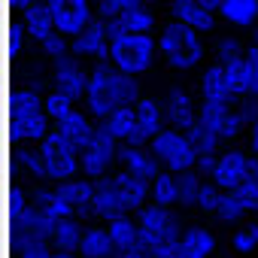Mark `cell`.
<instances>
[{"instance_id": "46", "label": "cell", "mask_w": 258, "mask_h": 258, "mask_svg": "<svg viewBox=\"0 0 258 258\" xmlns=\"http://www.w3.org/2000/svg\"><path fill=\"white\" fill-rule=\"evenodd\" d=\"M52 258H82L79 252H73V249H55L52 252Z\"/></svg>"}, {"instance_id": "40", "label": "cell", "mask_w": 258, "mask_h": 258, "mask_svg": "<svg viewBox=\"0 0 258 258\" xmlns=\"http://www.w3.org/2000/svg\"><path fill=\"white\" fill-rule=\"evenodd\" d=\"M127 7H134V0H94V16L103 19V22H112V19H118Z\"/></svg>"}, {"instance_id": "18", "label": "cell", "mask_w": 258, "mask_h": 258, "mask_svg": "<svg viewBox=\"0 0 258 258\" xmlns=\"http://www.w3.org/2000/svg\"><path fill=\"white\" fill-rule=\"evenodd\" d=\"M164 109H167V124L179 127V131H188V127L198 124V103L185 88H170L164 94Z\"/></svg>"}, {"instance_id": "41", "label": "cell", "mask_w": 258, "mask_h": 258, "mask_svg": "<svg viewBox=\"0 0 258 258\" xmlns=\"http://www.w3.org/2000/svg\"><path fill=\"white\" fill-rule=\"evenodd\" d=\"M246 49H243V43L237 40V37H219L216 40V58L219 61H225V58H234V55H243Z\"/></svg>"}, {"instance_id": "48", "label": "cell", "mask_w": 258, "mask_h": 258, "mask_svg": "<svg viewBox=\"0 0 258 258\" xmlns=\"http://www.w3.org/2000/svg\"><path fill=\"white\" fill-rule=\"evenodd\" d=\"M201 4H204V7H210L213 13H219V7H222V0H201Z\"/></svg>"}, {"instance_id": "19", "label": "cell", "mask_w": 258, "mask_h": 258, "mask_svg": "<svg viewBox=\"0 0 258 258\" xmlns=\"http://www.w3.org/2000/svg\"><path fill=\"white\" fill-rule=\"evenodd\" d=\"M155 25H158V19H155V13H152L149 4H134V7H127L118 19L106 22V28H109L112 37L115 34H152Z\"/></svg>"}, {"instance_id": "26", "label": "cell", "mask_w": 258, "mask_h": 258, "mask_svg": "<svg viewBox=\"0 0 258 258\" xmlns=\"http://www.w3.org/2000/svg\"><path fill=\"white\" fill-rule=\"evenodd\" d=\"M179 243H182V255H185V258H210V255L216 252V237H213V231L204 228V225L185 228L182 237H179Z\"/></svg>"}, {"instance_id": "15", "label": "cell", "mask_w": 258, "mask_h": 258, "mask_svg": "<svg viewBox=\"0 0 258 258\" xmlns=\"http://www.w3.org/2000/svg\"><path fill=\"white\" fill-rule=\"evenodd\" d=\"M201 97L213 100V103H237L240 100V94L234 91V85L225 73V64L219 58H216V64H210L201 73Z\"/></svg>"}, {"instance_id": "12", "label": "cell", "mask_w": 258, "mask_h": 258, "mask_svg": "<svg viewBox=\"0 0 258 258\" xmlns=\"http://www.w3.org/2000/svg\"><path fill=\"white\" fill-rule=\"evenodd\" d=\"M249 213H258V179H246V182H240L237 188L225 191L216 216H219L222 222H240V219L249 216Z\"/></svg>"}, {"instance_id": "35", "label": "cell", "mask_w": 258, "mask_h": 258, "mask_svg": "<svg viewBox=\"0 0 258 258\" xmlns=\"http://www.w3.org/2000/svg\"><path fill=\"white\" fill-rule=\"evenodd\" d=\"M73 109H76V100H73L70 94H64L61 88H52V91L46 94V112H49L52 121H61V118L70 115Z\"/></svg>"}, {"instance_id": "13", "label": "cell", "mask_w": 258, "mask_h": 258, "mask_svg": "<svg viewBox=\"0 0 258 258\" xmlns=\"http://www.w3.org/2000/svg\"><path fill=\"white\" fill-rule=\"evenodd\" d=\"M88 76H91V73H85V70H82V64L76 61V55H73V52H70V55H64V58H58V61H55V67H52V85H55V88H61L64 94H70L73 100H85Z\"/></svg>"}, {"instance_id": "3", "label": "cell", "mask_w": 258, "mask_h": 258, "mask_svg": "<svg viewBox=\"0 0 258 258\" xmlns=\"http://www.w3.org/2000/svg\"><path fill=\"white\" fill-rule=\"evenodd\" d=\"M55 121L46 112V97L37 88H19L13 97V131L16 140L40 143L43 137L52 134Z\"/></svg>"}, {"instance_id": "16", "label": "cell", "mask_w": 258, "mask_h": 258, "mask_svg": "<svg viewBox=\"0 0 258 258\" xmlns=\"http://www.w3.org/2000/svg\"><path fill=\"white\" fill-rule=\"evenodd\" d=\"M13 13L22 19V28H25V34H28L34 43H43L46 37H52V34L58 31L46 0H34V4H28V7H22V10H13Z\"/></svg>"}, {"instance_id": "6", "label": "cell", "mask_w": 258, "mask_h": 258, "mask_svg": "<svg viewBox=\"0 0 258 258\" xmlns=\"http://www.w3.org/2000/svg\"><path fill=\"white\" fill-rule=\"evenodd\" d=\"M149 149L155 152V158L173 170V173H182V170H191L198 164V149L191 143V137L185 131H179V127H164V131L149 143Z\"/></svg>"}, {"instance_id": "29", "label": "cell", "mask_w": 258, "mask_h": 258, "mask_svg": "<svg viewBox=\"0 0 258 258\" xmlns=\"http://www.w3.org/2000/svg\"><path fill=\"white\" fill-rule=\"evenodd\" d=\"M52 240L43 234H31V231H16L13 234V258H52L49 252Z\"/></svg>"}, {"instance_id": "44", "label": "cell", "mask_w": 258, "mask_h": 258, "mask_svg": "<svg viewBox=\"0 0 258 258\" xmlns=\"http://www.w3.org/2000/svg\"><path fill=\"white\" fill-rule=\"evenodd\" d=\"M249 149H252V155L258 158V121L249 124Z\"/></svg>"}, {"instance_id": "27", "label": "cell", "mask_w": 258, "mask_h": 258, "mask_svg": "<svg viewBox=\"0 0 258 258\" xmlns=\"http://www.w3.org/2000/svg\"><path fill=\"white\" fill-rule=\"evenodd\" d=\"M106 228H109V234H112V243H115V252H118V255H121V252H131V249H137V246H143V243H140V222H137V219H127V216L121 213V216L109 219Z\"/></svg>"}, {"instance_id": "1", "label": "cell", "mask_w": 258, "mask_h": 258, "mask_svg": "<svg viewBox=\"0 0 258 258\" xmlns=\"http://www.w3.org/2000/svg\"><path fill=\"white\" fill-rule=\"evenodd\" d=\"M88 73L91 76H88L85 106L97 121H103L118 106H134L143 97V88H140L137 76L118 70L112 61H94V67Z\"/></svg>"}, {"instance_id": "30", "label": "cell", "mask_w": 258, "mask_h": 258, "mask_svg": "<svg viewBox=\"0 0 258 258\" xmlns=\"http://www.w3.org/2000/svg\"><path fill=\"white\" fill-rule=\"evenodd\" d=\"M103 124H106V131L118 143H127V140L134 137V131H137V109L134 106H118V109H112L103 118Z\"/></svg>"}, {"instance_id": "5", "label": "cell", "mask_w": 258, "mask_h": 258, "mask_svg": "<svg viewBox=\"0 0 258 258\" xmlns=\"http://www.w3.org/2000/svg\"><path fill=\"white\" fill-rule=\"evenodd\" d=\"M137 222H140V243L152 252L158 249L161 243H170V240H179L182 237V219L170 210V207H161V204H149L137 213Z\"/></svg>"}, {"instance_id": "22", "label": "cell", "mask_w": 258, "mask_h": 258, "mask_svg": "<svg viewBox=\"0 0 258 258\" xmlns=\"http://www.w3.org/2000/svg\"><path fill=\"white\" fill-rule=\"evenodd\" d=\"M216 16L219 13L204 7L201 0H170V19H176V22H182V25L201 31V34L216 31Z\"/></svg>"}, {"instance_id": "10", "label": "cell", "mask_w": 258, "mask_h": 258, "mask_svg": "<svg viewBox=\"0 0 258 258\" xmlns=\"http://www.w3.org/2000/svg\"><path fill=\"white\" fill-rule=\"evenodd\" d=\"M134 109H137V131H134V137L127 140V143L149 146V143L164 131V127H167V109H164V100L143 94V97L134 103Z\"/></svg>"}, {"instance_id": "2", "label": "cell", "mask_w": 258, "mask_h": 258, "mask_svg": "<svg viewBox=\"0 0 258 258\" xmlns=\"http://www.w3.org/2000/svg\"><path fill=\"white\" fill-rule=\"evenodd\" d=\"M158 55L173 67V70H195L204 55H207V46H204V37L201 31L170 19L161 34H158Z\"/></svg>"}, {"instance_id": "42", "label": "cell", "mask_w": 258, "mask_h": 258, "mask_svg": "<svg viewBox=\"0 0 258 258\" xmlns=\"http://www.w3.org/2000/svg\"><path fill=\"white\" fill-rule=\"evenodd\" d=\"M152 258H185V255H182V243H179V240L161 243L158 249H152Z\"/></svg>"}, {"instance_id": "20", "label": "cell", "mask_w": 258, "mask_h": 258, "mask_svg": "<svg viewBox=\"0 0 258 258\" xmlns=\"http://www.w3.org/2000/svg\"><path fill=\"white\" fill-rule=\"evenodd\" d=\"M112 179H115V185L121 191V201H124L127 213H140L146 207V201L152 198V182L146 176H137V173H131V170L121 167V170L112 173Z\"/></svg>"}, {"instance_id": "43", "label": "cell", "mask_w": 258, "mask_h": 258, "mask_svg": "<svg viewBox=\"0 0 258 258\" xmlns=\"http://www.w3.org/2000/svg\"><path fill=\"white\" fill-rule=\"evenodd\" d=\"M216 164H219V155H198L195 170H198L201 176H213V173H216Z\"/></svg>"}, {"instance_id": "7", "label": "cell", "mask_w": 258, "mask_h": 258, "mask_svg": "<svg viewBox=\"0 0 258 258\" xmlns=\"http://www.w3.org/2000/svg\"><path fill=\"white\" fill-rule=\"evenodd\" d=\"M118 140L106 131V124L100 121L97 127H94V134H91V140L79 149V164H82V173L85 176H91V179H100V176H106L109 173V167L118 161Z\"/></svg>"}, {"instance_id": "28", "label": "cell", "mask_w": 258, "mask_h": 258, "mask_svg": "<svg viewBox=\"0 0 258 258\" xmlns=\"http://www.w3.org/2000/svg\"><path fill=\"white\" fill-rule=\"evenodd\" d=\"M219 16L231 28H252L258 25V0H222Z\"/></svg>"}, {"instance_id": "31", "label": "cell", "mask_w": 258, "mask_h": 258, "mask_svg": "<svg viewBox=\"0 0 258 258\" xmlns=\"http://www.w3.org/2000/svg\"><path fill=\"white\" fill-rule=\"evenodd\" d=\"M152 201L161 204V207L179 204V173H173V170L164 167V170L152 179Z\"/></svg>"}, {"instance_id": "32", "label": "cell", "mask_w": 258, "mask_h": 258, "mask_svg": "<svg viewBox=\"0 0 258 258\" xmlns=\"http://www.w3.org/2000/svg\"><path fill=\"white\" fill-rule=\"evenodd\" d=\"M82 234H85V228L79 225V216H70V219H61L58 225H55V231H52V246L55 249H79V243H82Z\"/></svg>"}, {"instance_id": "8", "label": "cell", "mask_w": 258, "mask_h": 258, "mask_svg": "<svg viewBox=\"0 0 258 258\" xmlns=\"http://www.w3.org/2000/svg\"><path fill=\"white\" fill-rule=\"evenodd\" d=\"M37 146H40V152H43L49 179L64 182V179H73V176L82 170V164H79V149H76L67 137H61L55 127H52V134L43 137Z\"/></svg>"}, {"instance_id": "17", "label": "cell", "mask_w": 258, "mask_h": 258, "mask_svg": "<svg viewBox=\"0 0 258 258\" xmlns=\"http://www.w3.org/2000/svg\"><path fill=\"white\" fill-rule=\"evenodd\" d=\"M118 164H121L124 170L137 173V176H146L149 182L164 170V164L155 158V152L146 149V146H137V143H121V146H118Z\"/></svg>"}, {"instance_id": "23", "label": "cell", "mask_w": 258, "mask_h": 258, "mask_svg": "<svg viewBox=\"0 0 258 258\" xmlns=\"http://www.w3.org/2000/svg\"><path fill=\"white\" fill-rule=\"evenodd\" d=\"M91 213L97 219H106V222L121 216V213H127V207L121 201V191H118V185H115V179L109 173L94 179V207H91Z\"/></svg>"}, {"instance_id": "33", "label": "cell", "mask_w": 258, "mask_h": 258, "mask_svg": "<svg viewBox=\"0 0 258 258\" xmlns=\"http://www.w3.org/2000/svg\"><path fill=\"white\" fill-rule=\"evenodd\" d=\"M185 134L191 137V143H195L198 155H219V143H222V137H216L210 127H204L201 121H198L195 127H188Z\"/></svg>"}, {"instance_id": "14", "label": "cell", "mask_w": 258, "mask_h": 258, "mask_svg": "<svg viewBox=\"0 0 258 258\" xmlns=\"http://www.w3.org/2000/svg\"><path fill=\"white\" fill-rule=\"evenodd\" d=\"M249 170H252V155L240 152V149H225L219 155V164H216V173L210 176L222 191H231L237 188L240 182L249 179Z\"/></svg>"}, {"instance_id": "47", "label": "cell", "mask_w": 258, "mask_h": 258, "mask_svg": "<svg viewBox=\"0 0 258 258\" xmlns=\"http://www.w3.org/2000/svg\"><path fill=\"white\" fill-rule=\"evenodd\" d=\"M246 55H249V58H258V31H255V40H252V46H246Z\"/></svg>"}, {"instance_id": "37", "label": "cell", "mask_w": 258, "mask_h": 258, "mask_svg": "<svg viewBox=\"0 0 258 258\" xmlns=\"http://www.w3.org/2000/svg\"><path fill=\"white\" fill-rule=\"evenodd\" d=\"M231 246H234V252H243V255L255 252V249H258V222H252V225H243L240 231H234V237H231Z\"/></svg>"}, {"instance_id": "34", "label": "cell", "mask_w": 258, "mask_h": 258, "mask_svg": "<svg viewBox=\"0 0 258 258\" xmlns=\"http://www.w3.org/2000/svg\"><path fill=\"white\" fill-rule=\"evenodd\" d=\"M201 185H204V176L191 167V170H182L179 173V204L182 207H195L198 204V195H201Z\"/></svg>"}, {"instance_id": "39", "label": "cell", "mask_w": 258, "mask_h": 258, "mask_svg": "<svg viewBox=\"0 0 258 258\" xmlns=\"http://www.w3.org/2000/svg\"><path fill=\"white\" fill-rule=\"evenodd\" d=\"M40 49L49 55V61H58V58H64V55L73 52V49H70V37H64L61 31H55L52 37H46V40L40 43Z\"/></svg>"}, {"instance_id": "38", "label": "cell", "mask_w": 258, "mask_h": 258, "mask_svg": "<svg viewBox=\"0 0 258 258\" xmlns=\"http://www.w3.org/2000/svg\"><path fill=\"white\" fill-rule=\"evenodd\" d=\"M222 195H225V191H222L216 182H204V185H201V195H198V204H195V207H198L201 213H210V216H216V213H219V204H222Z\"/></svg>"}, {"instance_id": "21", "label": "cell", "mask_w": 258, "mask_h": 258, "mask_svg": "<svg viewBox=\"0 0 258 258\" xmlns=\"http://www.w3.org/2000/svg\"><path fill=\"white\" fill-rule=\"evenodd\" d=\"M58 195H61L64 207L70 210V216H88L94 207V179L91 176L88 179H79V176L64 179V182H58Z\"/></svg>"}, {"instance_id": "49", "label": "cell", "mask_w": 258, "mask_h": 258, "mask_svg": "<svg viewBox=\"0 0 258 258\" xmlns=\"http://www.w3.org/2000/svg\"><path fill=\"white\" fill-rule=\"evenodd\" d=\"M134 4H149V7H152V4H155V0H134Z\"/></svg>"}, {"instance_id": "24", "label": "cell", "mask_w": 258, "mask_h": 258, "mask_svg": "<svg viewBox=\"0 0 258 258\" xmlns=\"http://www.w3.org/2000/svg\"><path fill=\"white\" fill-rule=\"evenodd\" d=\"M94 121H91V112H79V109H73L70 115H64L61 121H55V131L61 134V137H67L76 149H82L88 140H91V134H94Z\"/></svg>"}, {"instance_id": "4", "label": "cell", "mask_w": 258, "mask_h": 258, "mask_svg": "<svg viewBox=\"0 0 258 258\" xmlns=\"http://www.w3.org/2000/svg\"><path fill=\"white\" fill-rule=\"evenodd\" d=\"M158 55V37L152 34H115L109 43V61L124 73H146L155 64Z\"/></svg>"}, {"instance_id": "9", "label": "cell", "mask_w": 258, "mask_h": 258, "mask_svg": "<svg viewBox=\"0 0 258 258\" xmlns=\"http://www.w3.org/2000/svg\"><path fill=\"white\" fill-rule=\"evenodd\" d=\"M46 4H49V13L55 19V28L70 40L76 34H82L97 19L91 0H46Z\"/></svg>"}, {"instance_id": "11", "label": "cell", "mask_w": 258, "mask_h": 258, "mask_svg": "<svg viewBox=\"0 0 258 258\" xmlns=\"http://www.w3.org/2000/svg\"><path fill=\"white\" fill-rule=\"evenodd\" d=\"M109 43H112V34L106 28L103 19H94L82 34H76L70 40V49L76 58H91V61H109Z\"/></svg>"}, {"instance_id": "45", "label": "cell", "mask_w": 258, "mask_h": 258, "mask_svg": "<svg viewBox=\"0 0 258 258\" xmlns=\"http://www.w3.org/2000/svg\"><path fill=\"white\" fill-rule=\"evenodd\" d=\"M118 258H152V252H149L146 246H137V249H131V252H121Z\"/></svg>"}, {"instance_id": "36", "label": "cell", "mask_w": 258, "mask_h": 258, "mask_svg": "<svg viewBox=\"0 0 258 258\" xmlns=\"http://www.w3.org/2000/svg\"><path fill=\"white\" fill-rule=\"evenodd\" d=\"M16 158H19V167H25L31 176H37V179H49V173H46V161H43L40 146H37V149L19 146V149H16Z\"/></svg>"}, {"instance_id": "25", "label": "cell", "mask_w": 258, "mask_h": 258, "mask_svg": "<svg viewBox=\"0 0 258 258\" xmlns=\"http://www.w3.org/2000/svg\"><path fill=\"white\" fill-rule=\"evenodd\" d=\"M76 252H79L82 258H112V255H118V252H115V243H112V234H109V228H103V225L85 228L82 243H79Z\"/></svg>"}]
</instances>
